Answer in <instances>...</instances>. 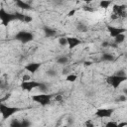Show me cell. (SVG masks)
Masks as SVG:
<instances>
[{"mask_svg": "<svg viewBox=\"0 0 127 127\" xmlns=\"http://www.w3.org/2000/svg\"><path fill=\"white\" fill-rule=\"evenodd\" d=\"M18 110H19L18 108L10 107V106H7V105H5V104H0V112L2 113L4 119L10 117L11 115H13V114H14L15 112H17Z\"/></svg>", "mask_w": 127, "mask_h": 127, "instance_id": "6da1fadb", "label": "cell"}, {"mask_svg": "<svg viewBox=\"0 0 127 127\" xmlns=\"http://www.w3.org/2000/svg\"><path fill=\"white\" fill-rule=\"evenodd\" d=\"M15 39L20 41V42H22V43H28V42L33 40V35L31 33H29V32L22 31V32H20V33H18L16 35Z\"/></svg>", "mask_w": 127, "mask_h": 127, "instance_id": "7a4b0ae2", "label": "cell"}, {"mask_svg": "<svg viewBox=\"0 0 127 127\" xmlns=\"http://www.w3.org/2000/svg\"><path fill=\"white\" fill-rule=\"evenodd\" d=\"M126 79V77H119V76H116V75H112V76H109V77H107V82L110 84V85H112V86H114V87H117L122 81H124Z\"/></svg>", "mask_w": 127, "mask_h": 127, "instance_id": "3957f363", "label": "cell"}, {"mask_svg": "<svg viewBox=\"0 0 127 127\" xmlns=\"http://www.w3.org/2000/svg\"><path fill=\"white\" fill-rule=\"evenodd\" d=\"M50 98L51 95H47V94H41V95H35L33 97V99L39 103H41L42 105H46L48 103H50Z\"/></svg>", "mask_w": 127, "mask_h": 127, "instance_id": "277c9868", "label": "cell"}, {"mask_svg": "<svg viewBox=\"0 0 127 127\" xmlns=\"http://www.w3.org/2000/svg\"><path fill=\"white\" fill-rule=\"evenodd\" d=\"M39 84H40V82H38V81L30 80V81H27V82H23V83L21 84V87H22L23 89H25V90L30 91V90H32L33 88L38 87Z\"/></svg>", "mask_w": 127, "mask_h": 127, "instance_id": "5b68a950", "label": "cell"}, {"mask_svg": "<svg viewBox=\"0 0 127 127\" xmlns=\"http://www.w3.org/2000/svg\"><path fill=\"white\" fill-rule=\"evenodd\" d=\"M113 110L112 109H98L96 112H95V115L97 117H100V118H105V117H110L111 114H112Z\"/></svg>", "mask_w": 127, "mask_h": 127, "instance_id": "8992f818", "label": "cell"}, {"mask_svg": "<svg viewBox=\"0 0 127 127\" xmlns=\"http://www.w3.org/2000/svg\"><path fill=\"white\" fill-rule=\"evenodd\" d=\"M107 29L110 33V36L113 38H115L119 34H123V32H125V29H121V28H117V27H113V26H107Z\"/></svg>", "mask_w": 127, "mask_h": 127, "instance_id": "52a82bcc", "label": "cell"}, {"mask_svg": "<svg viewBox=\"0 0 127 127\" xmlns=\"http://www.w3.org/2000/svg\"><path fill=\"white\" fill-rule=\"evenodd\" d=\"M40 67H41V64L40 63H30L25 66V69L30 71V72H32V73H35Z\"/></svg>", "mask_w": 127, "mask_h": 127, "instance_id": "ba28073f", "label": "cell"}, {"mask_svg": "<svg viewBox=\"0 0 127 127\" xmlns=\"http://www.w3.org/2000/svg\"><path fill=\"white\" fill-rule=\"evenodd\" d=\"M66 39H67V46H68L70 49H73V48H75L76 46L80 45V41H79L78 39H76V38L68 37V38H66Z\"/></svg>", "mask_w": 127, "mask_h": 127, "instance_id": "9c48e42d", "label": "cell"}, {"mask_svg": "<svg viewBox=\"0 0 127 127\" xmlns=\"http://www.w3.org/2000/svg\"><path fill=\"white\" fill-rule=\"evenodd\" d=\"M68 61H69V59L66 56H59L56 59V63L58 64H61V65H65L68 63Z\"/></svg>", "mask_w": 127, "mask_h": 127, "instance_id": "30bf717a", "label": "cell"}, {"mask_svg": "<svg viewBox=\"0 0 127 127\" xmlns=\"http://www.w3.org/2000/svg\"><path fill=\"white\" fill-rule=\"evenodd\" d=\"M44 33H45V35L47 36V37H54V36H56V30H54V29H52V28H50V27H44Z\"/></svg>", "mask_w": 127, "mask_h": 127, "instance_id": "8fae6325", "label": "cell"}, {"mask_svg": "<svg viewBox=\"0 0 127 127\" xmlns=\"http://www.w3.org/2000/svg\"><path fill=\"white\" fill-rule=\"evenodd\" d=\"M101 60L104 62H113L115 60V57L110 53H104L101 57Z\"/></svg>", "mask_w": 127, "mask_h": 127, "instance_id": "7c38bea8", "label": "cell"}, {"mask_svg": "<svg viewBox=\"0 0 127 127\" xmlns=\"http://www.w3.org/2000/svg\"><path fill=\"white\" fill-rule=\"evenodd\" d=\"M124 41H125V35H124V34H119L118 36H116V37L114 38V43H115L116 45H119V44L123 43Z\"/></svg>", "mask_w": 127, "mask_h": 127, "instance_id": "4fadbf2b", "label": "cell"}, {"mask_svg": "<svg viewBox=\"0 0 127 127\" xmlns=\"http://www.w3.org/2000/svg\"><path fill=\"white\" fill-rule=\"evenodd\" d=\"M16 5H18L19 8L22 9H29L30 8V3L29 2H24V1H17Z\"/></svg>", "mask_w": 127, "mask_h": 127, "instance_id": "5bb4252c", "label": "cell"}, {"mask_svg": "<svg viewBox=\"0 0 127 127\" xmlns=\"http://www.w3.org/2000/svg\"><path fill=\"white\" fill-rule=\"evenodd\" d=\"M76 29L79 32H86L87 31V26L84 23H82V22H78L76 24Z\"/></svg>", "mask_w": 127, "mask_h": 127, "instance_id": "9a60e30c", "label": "cell"}, {"mask_svg": "<svg viewBox=\"0 0 127 127\" xmlns=\"http://www.w3.org/2000/svg\"><path fill=\"white\" fill-rule=\"evenodd\" d=\"M10 127H22V125H21V120H19V119H13V120H11V122H10Z\"/></svg>", "mask_w": 127, "mask_h": 127, "instance_id": "2e32d148", "label": "cell"}, {"mask_svg": "<svg viewBox=\"0 0 127 127\" xmlns=\"http://www.w3.org/2000/svg\"><path fill=\"white\" fill-rule=\"evenodd\" d=\"M59 44L62 47H66L67 46V39L65 37H61L59 39Z\"/></svg>", "mask_w": 127, "mask_h": 127, "instance_id": "e0dca14e", "label": "cell"}, {"mask_svg": "<svg viewBox=\"0 0 127 127\" xmlns=\"http://www.w3.org/2000/svg\"><path fill=\"white\" fill-rule=\"evenodd\" d=\"M46 73H47V75L50 76V77H54V76L57 75V71H56V69H54V68H49V69H47Z\"/></svg>", "mask_w": 127, "mask_h": 127, "instance_id": "ac0fdd59", "label": "cell"}, {"mask_svg": "<svg viewBox=\"0 0 127 127\" xmlns=\"http://www.w3.org/2000/svg\"><path fill=\"white\" fill-rule=\"evenodd\" d=\"M21 125H22V127H30L31 126V121L29 119L24 118V119L21 120Z\"/></svg>", "mask_w": 127, "mask_h": 127, "instance_id": "d6986e66", "label": "cell"}, {"mask_svg": "<svg viewBox=\"0 0 127 127\" xmlns=\"http://www.w3.org/2000/svg\"><path fill=\"white\" fill-rule=\"evenodd\" d=\"M99 5H100V7L101 8H108L109 7V5H111V1H101V2H99Z\"/></svg>", "mask_w": 127, "mask_h": 127, "instance_id": "ffe728a7", "label": "cell"}, {"mask_svg": "<svg viewBox=\"0 0 127 127\" xmlns=\"http://www.w3.org/2000/svg\"><path fill=\"white\" fill-rule=\"evenodd\" d=\"M76 78H77V76H76L75 74H68V75H66V80L69 81V82H73V81H75Z\"/></svg>", "mask_w": 127, "mask_h": 127, "instance_id": "44dd1931", "label": "cell"}, {"mask_svg": "<svg viewBox=\"0 0 127 127\" xmlns=\"http://www.w3.org/2000/svg\"><path fill=\"white\" fill-rule=\"evenodd\" d=\"M114 75L119 76V77H126V72H125L124 69H120V70H118Z\"/></svg>", "mask_w": 127, "mask_h": 127, "instance_id": "7402d4cb", "label": "cell"}, {"mask_svg": "<svg viewBox=\"0 0 127 127\" xmlns=\"http://www.w3.org/2000/svg\"><path fill=\"white\" fill-rule=\"evenodd\" d=\"M126 100H127V96H126V95H124V94L119 95V96L117 97V99H116V101H117V102H125Z\"/></svg>", "mask_w": 127, "mask_h": 127, "instance_id": "603a6c76", "label": "cell"}, {"mask_svg": "<svg viewBox=\"0 0 127 127\" xmlns=\"http://www.w3.org/2000/svg\"><path fill=\"white\" fill-rule=\"evenodd\" d=\"M30 80H32L30 74H23L22 75V81L23 82H27V81H30Z\"/></svg>", "mask_w": 127, "mask_h": 127, "instance_id": "cb8c5ba5", "label": "cell"}, {"mask_svg": "<svg viewBox=\"0 0 127 127\" xmlns=\"http://www.w3.org/2000/svg\"><path fill=\"white\" fill-rule=\"evenodd\" d=\"M105 126L106 127H119V125L116 122H113V121H109L108 123H106Z\"/></svg>", "mask_w": 127, "mask_h": 127, "instance_id": "d4e9b609", "label": "cell"}, {"mask_svg": "<svg viewBox=\"0 0 127 127\" xmlns=\"http://www.w3.org/2000/svg\"><path fill=\"white\" fill-rule=\"evenodd\" d=\"M32 17L31 16H28V15H24V18H23V22H25V23H30V22H32Z\"/></svg>", "mask_w": 127, "mask_h": 127, "instance_id": "484cf974", "label": "cell"}, {"mask_svg": "<svg viewBox=\"0 0 127 127\" xmlns=\"http://www.w3.org/2000/svg\"><path fill=\"white\" fill-rule=\"evenodd\" d=\"M64 100V97H63V95H61V94H58V95H56L55 96V101H57V102H62Z\"/></svg>", "mask_w": 127, "mask_h": 127, "instance_id": "4316f807", "label": "cell"}, {"mask_svg": "<svg viewBox=\"0 0 127 127\" xmlns=\"http://www.w3.org/2000/svg\"><path fill=\"white\" fill-rule=\"evenodd\" d=\"M62 74L63 75H68L69 74V68L68 67H64L62 69Z\"/></svg>", "mask_w": 127, "mask_h": 127, "instance_id": "83f0119b", "label": "cell"}, {"mask_svg": "<svg viewBox=\"0 0 127 127\" xmlns=\"http://www.w3.org/2000/svg\"><path fill=\"white\" fill-rule=\"evenodd\" d=\"M73 123H74V118H73L72 116H69V117L67 118V126L72 125Z\"/></svg>", "mask_w": 127, "mask_h": 127, "instance_id": "f1b7e54d", "label": "cell"}, {"mask_svg": "<svg viewBox=\"0 0 127 127\" xmlns=\"http://www.w3.org/2000/svg\"><path fill=\"white\" fill-rule=\"evenodd\" d=\"M85 127H94V124L92 123L91 120H87L85 122Z\"/></svg>", "mask_w": 127, "mask_h": 127, "instance_id": "f546056e", "label": "cell"}, {"mask_svg": "<svg viewBox=\"0 0 127 127\" xmlns=\"http://www.w3.org/2000/svg\"><path fill=\"white\" fill-rule=\"evenodd\" d=\"M118 18H119V17H118L116 14H114V13H113V14L110 16V19H111V20H113V21H114V20H117Z\"/></svg>", "mask_w": 127, "mask_h": 127, "instance_id": "4dcf8cb0", "label": "cell"}, {"mask_svg": "<svg viewBox=\"0 0 127 127\" xmlns=\"http://www.w3.org/2000/svg\"><path fill=\"white\" fill-rule=\"evenodd\" d=\"M83 10H84V11H89V12H92V11H93V9H92L91 7H84Z\"/></svg>", "mask_w": 127, "mask_h": 127, "instance_id": "1f68e13d", "label": "cell"}, {"mask_svg": "<svg viewBox=\"0 0 127 127\" xmlns=\"http://www.w3.org/2000/svg\"><path fill=\"white\" fill-rule=\"evenodd\" d=\"M123 94H124V95H127V87H126V86L123 87Z\"/></svg>", "mask_w": 127, "mask_h": 127, "instance_id": "d6a6232c", "label": "cell"}, {"mask_svg": "<svg viewBox=\"0 0 127 127\" xmlns=\"http://www.w3.org/2000/svg\"><path fill=\"white\" fill-rule=\"evenodd\" d=\"M109 46V43H107V42H104V43H102V47L103 48H105V47H108Z\"/></svg>", "mask_w": 127, "mask_h": 127, "instance_id": "836d02e7", "label": "cell"}, {"mask_svg": "<svg viewBox=\"0 0 127 127\" xmlns=\"http://www.w3.org/2000/svg\"><path fill=\"white\" fill-rule=\"evenodd\" d=\"M91 64V62H84V65L85 66H89Z\"/></svg>", "mask_w": 127, "mask_h": 127, "instance_id": "e575fe53", "label": "cell"}, {"mask_svg": "<svg viewBox=\"0 0 127 127\" xmlns=\"http://www.w3.org/2000/svg\"><path fill=\"white\" fill-rule=\"evenodd\" d=\"M74 12H75V10H72V11H70V12L68 13V16H72V15L74 14Z\"/></svg>", "mask_w": 127, "mask_h": 127, "instance_id": "d590c367", "label": "cell"}, {"mask_svg": "<svg viewBox=\"0 0 127 127\" xmlns=\"http://www.w3.org/2000/svg\"><path fill=\"white\" fill-rule=\"evenodd\" d=\"M2 84V80H1V78H0V85Z\"/></svg>", "mask_w": 127, "mask_h": 127, "instance_id": "8d00e7d4", "label": "cell"}, {"mask_svg": "<svg viewBox=\"0 0 127 127\" xmlns=\"http://www.w3.org/2000/svg\"><path fill=\"white\" fill-rule=\"evenodd\" d=\"M62 127H68L67 125H64V126H62Z\"/></svg>", "mask_w": 127, "mask_h": 127, "instance_id": "74e56055", "label": "cell"}, {"mask_svg": "<svg viewBox=\"0 0 127 127\" xmlns=\"http://www.w3.org/2000/svg\"><path fill=\"white\" fill-rule=\"evenodd\" d=\"M0 71H1V70H0Z\"/></svg>", "mask_w": 127, "mask_h": 127, "instance_id": "f35d334b", "label": "cell"}]
</instances>
